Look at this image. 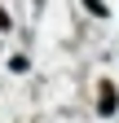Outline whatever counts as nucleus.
<instances>
[{
  "label": "nucleus",
  "mask_w": 119,
  "mask_h": 123,
  "mask_svg": "<svg viewBox=\"0 0 119 123\" xmlns=\"http://www.w3.org/2000/svg\"><path fill=\"white\" fill-rule=\"evenodd\" d=\"M88 13H93V18H110V9H106V5H97V0H88Z\"/></svg>",
  "instance_id": "2"
},
{
  "label": "nucleus",
  "mask_w": 119,
  "mask_h": 123,
  "mask_svg": "<svg viewBox=\"0 0 119 123\" xmlns=\"http://www.w3.org/2000/svg\"><path fill=\"white\" fill-rule=\"evenodd\" d=\"M0 31H9V13L5 9H0Z\"/></svg>",
  "instance_id": "3"
},
{
  "label": "nucleus",
  "mask_w": 119,
  "mask_h": 123,
  "mask_svg": "<svg viewBox=\"0 0 119 123\" xmlns=\"http://www.w3.org/2000/svg\"><path fill=\"white\" fill-rule=\"evenodd\" d=\"M119 110V88L115 84H101V92H97V114H115Z\"/></svg>",
  "instance_id": "1"
}]
</instances>
